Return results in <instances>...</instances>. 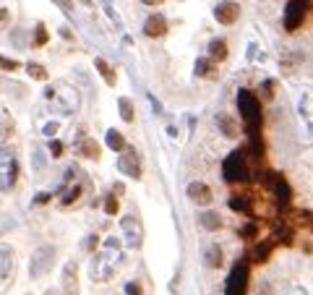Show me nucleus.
<instances>
[{"label": "nucleus", "instance_id": "nucleus-11", "mask_svg": "<svg viewBox=\"0 0 313 295\" xmlns=\"http://www.w3.org/2000/svg\"><path fill=\"white\" fill-rule=\"evenodd\" d=\"M214 123H217L219 133H225L227 139H238V136H240V123L232 115H227V112H219V115L214 118Z\"/></svg>", "mask_w": 313, "mask_h": 295}, {"label": "nucleus", "instance_id": "nucleus-42", "mask_svg": "<svg viewBox=\"0 0 313 295\" xmlns=\"http://www.w3.org/2000/svg\"><path fill=\"white\" fill-rule=\"evenodd\" d=\"M141 3H144V6H160L162 0H141Z\"/></svg>", "mask_w": 313, "mask_h": 295}, {"label": "nucleus", "instance_id": "nucleus-12", "mask_svg": "<svg viewBox=\"0 0 313 295\" xmlns=\"http://www.w3.org/2000/svg\"><path fill=\"white\" fill-rule=\"evenodd\" d=\"M144 34L146 37H165L167 34V21H165V16H149L146 18V24H144Z\"/></svg>", "mask_w": 313, "mask_h": 295}, {"label": "nucleus", "instance_id": "nucleus-14", "mask_svg": "<svg viewBox=\"0 0 313 295\" xmlns=\"http://www.w3.org/2000/svg\"><path fill=\"white\" fill-rule=\"evenodd\" d=\"M198 225H201L204 230L214 233V230H219V228H222V219H219V214H217V212H201V214H198Z\"/></svg>", "mask_w": 313, "mask_h": 295}, {"label": "nucleus", "instance_id": "nucleus-4", "mask_svg": "<svg viewBox=\"0 0 313 295\" xmlns=\"http://www.w3.org/2000/svg\"><path fill=\"white\" fill-rule=\"evenodd\" d=\"M248 290V264H235L230 277H227V285H225V295H245Z\"/></svg>", "mask_w": 313, "mask_h": 295}, {"label": "nucleus", "instance_id": "nucleus-33", "mask_svg": "<svg viewBox=\"0 0 313 295\" xmlns=\"http://www.w3.org/2000/svg\"><path fill=\"white\" fill-rule=\"evenodd\" d=\"M120 245H123V240L113 235V238H107V240H105V251H118Z\"/></svg>", "mask_w": 313, "mask_h": 295}, {"label": "nucleus", "instance_id": "nucleus-2", "mask_svg": "<svg viewBox=\"0 0 313 295\" xmlns=\"http://www.w3.org/2000/svg\"><path fill=\"white\" fill-rule=\"evenodd\" d=\"M53 261H55V248H53V245H39V248H34V254H32V259H29V277H32V280L44 277V275L53 269Z\"/></svg>", "mask_w": 313, "mask_h": 295}, {"label": "nucleus", "instance_id": "nucleus-31", "mask_svg": "<svg viewBox=\"0 0 313 295\" xmlns=\"http://www.w3.org/2000/svg\"><path fill=\"white\" fill-rule=\"evenodd\" d=\"M209 68H212V63H209L206 58H201V60L196 63V76H206V73H209Z\"/></svg>", "mask_w": 313, "mask_h": 295}, {"label": "nucleus", "instance_id": "nucleus-19", "mask_svg": "<svg viewBox=\"0 0 313 295\" xmlns=\"http://www.w3.org/2000/svg\"><path fill=\"white\" fill-rule=\"evenodd\" d=\"M274 191H277V199L282 201V204H287L290 199H293V191H290V183L279 175V178H274Z\"/></svg>", "mask_w": 313, "mask_h": 295}, {"label": "nucleus", "instance_id": "nucleus-7", "mask_svg": "<svg viewBox=\"0 0 313 295\" xmlns=\"http://www.w3.org/2000/svg\"><path fill=\"white\" fill-rule=\"evenodd\" d=\"M125 154H120L118 157V170L123 173V175H128V178H141V165H139V154H136V149H131V146H125L123 149Z\"/></svg>", "mask_w": 313, "mask_h": 295}, {"label": "nucleus", "instance_id": "nucleus-18", "mask_svg": "<svg viewBox=\"0 0 313 295\" xmlns=\"http://www.w3.org/2000/svg\"><path fill=\"white\" fill-rule=\"evenodd\" d=\"M79 154L81 157H89V160H97V157H99V144L94 139H84L79 144Z\"/></svg>", "mask_w": 313, "mask_h": 295}, {"label": "nucleus", "instance_id": "nucleus-1", "mask_svg": "<svg viewBox=\"0 0 313 295\" xmlns=\"http://www.w3.org/2000/svg\"><path fill=\"white\" fill-rule=\"evenodd\" d=\"M238 107L243 112V120H245V131H248V136H258V128H261V100L253 92H248V89H240Z\"/></svg>", "mask_w": 313, "mask_h": 295}, {"label": "nucleus", "instance_id": "nucleus-35", "mask_svg": "<svg viewBox=\"0 0 313 295\" xmlns=\"http://www.w3.org/2000/svg\"><path fill=\"white\" fill-rule=\"evenodd\" d=\"M279 240H282L284 245H290V243H293V230H290V228H284V230L279 233Z\"/></svg>", "mask_w": 313, "mask_h": 295}, {"label": "nucleus", "instance_id": "nucleus-43", "mask_svg": "<svg viewBox=\"0 0 313 295\" xmlns=\"http://www.w3.org/2000/svg\"><path fill=\"white\" fill-rule=\"evenodd\" d=\"M81 3H84V6H92V0H81Z\"/></svg>", "mask_w": 313, "mask_h": 295}, {"label": "nucleus", "instance_id": "nucleus-13", "mask_svg": "<svg viewBox=\"0 0 313 295\" xmlns=\"http://www.w3.org/2000/svg\"><path fill=\"white\" fill-rule=\"evenodd\" d=\"M47 160H50V154L44 152V149H39V146L32 149V173H34L37 178L44 173V167H47Z\"/></svg>", "mask_w": 313, "mask_h": 295}, {"label": "nucleus", "instance_id": "nucleus-32", "mask_svg": "<svg viewBox=\"0 0 313 295\" xmlns=\"http://www.w3.org/2000/svg\"><path fill=\"white\" fill-rule=\"evenodd\" d=\"M47 39H50V37H47V29H44V27L39 24V27H37V37H34V44H39V47H42V44H47Z\"/></svg>", "mask_w": 313, "mask_h": 295}, {"label": "nucleus", "instance_id": "nucleus-9", "mask_svg": "<svg viewBox=\"0 0 313 295\" xmlns=\"http://www.w3.org/2000/svg\"><path fill=\"white\" fill-rule=\"evenodd\" d=\"M214 18L219 21V24H225V27H232L240 18V6L235 3V0H222V3L214 8Z\"/></svg>", "mask_w": 313, "mask_h": 295}, {"label": "nucleus", "instance_id": "nucleus-36", "mask_svg": "<svg viewBox=\"0 0 313 295\" xmlns=\"http://www.w3.org/2000/svg\"><path fill=\"white\" fill-rule=\"evenodd\" d=\"M0 65H3L6 71H16V68H18V63H16V60H6V58H0Z\"/></svg>", "mask_w": 313, "mask_h": 295}, {"label": "nucleus", "instance_id": "nucleus-40", "mask_svg": "<svg viewBox=\"0 0 313 295\" xmlns=\"http://www.w3.org/2000/svg\"><path fill=\"white\" fill-rule=\"evenodd\" d=\"M55 3H58L63 11H71V0H55Z\"/></svg>", "mask_w": 313, "mask_h": 295}, {"label": "nucleus", "instance_id": "nucleus-39", "mask_svg": "<svg viewBox=\"0 0 313 295\" xmlns=\"http://www.w3.org/2000/svg\"><path fill=\"white\" fill-rule=\"evenodd\" d=\"M53 193H37V204H47Z\"/></svg>", "mask_w": 313, "mask_h": 295}, {"label": "nucleus", "instance_id": "nucleus-6", "mask_svg": "<svg viewBox=\"0 0 313 295\" xmlns=\"http://www.w3.org/2000/svg\"><path fill=\"white\" fill-rule=\"evenodd\" d=\"M92 280H97V282H107L110 277L115 275V261L110 259V254H97L94 259H92Z\"/></svg>", "mask_w": 313, "mask_h": 295}, {"label": "nucleus", "instance_id": "nucleus-15", "mask_svg": "<svg viewBox=\"0 0 313 295\" xmlns=\"http://www.w3.org/2000/svg\"><path fill=\"white\" fill-rule=\"evenodd\" d=\"M204 264H206V266H212V269H219V266H222V248H219V243H212V245L206 248V254H204Z\"/></svg>", "mask_w": 313, "mask_h": 295}, {"label": "nucleus", "instance_id": "nucleus-22", "mask_svg": "<svg viewBox=\"0 0 313 295\" xmlns=\"http://www.w3.org/2000/svg\"><path fill=\"white\" fill-rule=\"evenodd\" d=\"M272 251H274V243H258L256 251H253V261L256 264H264L266 259L272 256Z\"/></svg>", "mask_w": 313, "mask_h": 295}, {"label": "nucleus", "instance_id": "nucleus-17", "mask_svg": "<svg viewBox=\"0 0 313 295\" xmlns=\"http://www.w3.org/2000/svg\"><path fill=\"white\" fill-rule=\"evenodd\" d=\"M227 58V42L225 39H212L209 42V60H225Z\"/></svg>", "mask_w": 313, "mask_h": 295}, {"label": "nucleus", "instance_id": "nucleus-26", "mask_svg": "<svg viewBox=\"0 0 313 295\" xmlns=\"http://www.w3.org/2000/svg\"><path fill=\"white\" fill-rule=\"evenodd\" d=\"M256 235H258V225L256 222H248V225L240 228V238H256Z\"/></svg>", "mask_w": 313, "mask_h": 295}, {"label": "nucleus", "instance_id": "nucleus-25", "mask_svg": "<svg viewBox=\"0 0 313 295\" xmlns=\"http://www.w3.org/2000/svg\"><path fill=\"white\" fill-rule=\"evenodd\" d=\"M79 196H81V186H71L68 191H65V196L60 199V204H63V207H68V204H73Z\"/></svg>", "mask_w": 313, "mask_h": 295}, {"label": "nucleus", "instance_id": "nucleus-34", "mask_svg": "<svg viewBox=\"0 0 313 295\" xmlns=\"http://www.w3.org/2000/svg\"><path fill=\"white\" fill-rule=\"evenodd\" d=\"M125 295H141V285L139 282H128L125 285Z\"/></svg>", "mask_w": 313, "mask_h": 295}, {"label": "nucleus", "instance_id": "nucleus-27", "mask_svg": "<svg viewBox=\"0 0 313 295\" xmlns=\"http://www.w3.org/2000/svg\"><path fill=\"white\" fill-rule=\"evenodd\" d=\"M13 160H16V157H13V152H11V149H6V146H0V170H3V167H8Z\"/></svg>", "mask_w": 313, "mask_h": 295}, {"label": "nucleus", "instance_id": "nucleus-41", "mask_svg": "<svg viewBox=\"0 0 313 295\" xmlns=\"http://www.w3.org/2000/svg\"><path fill=\"white\" fill-rule=\"evenodd\" d=\"M86 248H89V251H94V248H97V235H92V240L86 243Z\"/></svg>", "mask_w": 313, "mask_h": 295}, {"label": "nucleus", "instance_id": "nucleus-28", "mask_svg": "<svg viewBox=\"0 0 313 295\" xmlns=\"http://www.w3.org/2000/svg\"><path fill=\"white\" fill-rule=\"evenodd\" d=\"M230 207H232L235 212H251L248 201H245V199H238V196H232V199H230Z\"/></svg>", "mask_w": 313, "mask_h": 295}, {"label": "nucleus", "instance_id": "nucleus-23", "mask_svg": "<svg viewBox=\"0 0 313 295\" xmlns=\"http://www.w3.org/2000/svg\"><path fill=\"white\" fill-rule=\"evenodd\" d=\"M118 107H120V118H123L125 123H133V118H136V115H133V102H131L128 97H120V100H118Z\"/></svg>", "mask_w": 313, "mask_h": 295}, {"label": "nucleus", "instance_id": "nucleus-37", "mask_svg": "<svg viewBox=\"0 0 313 295\" xmlns=\"http://www.w3.org/2000/svg\"><path fill=\"white\" fill-rule=\"evenodd\" d=\"M8 188H11L8 175H6V170H0V191H8Z\"/></svg>", "mask_w": 313, "mask_h": 295}, {"label": "nucleus", "instance_id": "nucleus-3", "mask_svg": "<svg viewBox=\"0 0 313 295\" xmlns=\"http://www.w3.org/2000/svg\"><path fill=\"white\" fill-rule=\"evenodd\" d=\"M222 173H225V180H230V183H240V180L248 178V167H245V160H243V152H232L225 165H222Z\"/></svg>", "mask_w": 313, "mask_h": 295}, {"label": "nucleus", "instance_id": "nucleus-38", "mask_svg": "<svg viewBox=\"0 0 313 295\" xmlns=\"http://www.w3.org/2000/svg\"><path fill=\"white\" fill-rule=\"evenodd\" d=\"M55 133H58V123H47V126H44V136H50V139H53Z\"/></svg>", "mask_w": 313, "mask_h": 295}, {"label": "nucleus", "instance_id": "nucleus-10", "mask_svg": "<svg viewBox=\"0 0 313 295\" xmlns=\"http://www.w3.org/2000/svg\"><path fill=\"white\" fill-rule=\"evenodd\" d=\"M303 16H305V0H290L287 11H284V27H287V32H295L303 24Z\"/></svg>", "mask_w": 313, "mask_h": 295}, {"label": "nucleus", "instance_id": "nucleus-24", "mask_svg": "<svg viewBox=\"0 0 313 295\" xmlns=\"http://www.w3.org/2000/svg\"><path fill=\"white\" fill-rule=\"evenodd\" d=\"M27 71H29V76H32V79H37V81H47V68L39 65V63H29V65H27Z\"/></svg>", "mask_w": 313, "mask_h": 295}, {"label": "nucleus", "instance_id": "nucleus-29", "mask_svg": "<svg viewBox=\"0 0 313 295\" xmlns=\"http://www.w3.org/2000/svg\"><path fill=\"white\" fill-rule=\"evenodd\" d=\"M47 154L53 157V160H58V157H63V141L53 139V141H50V149H47Z\"/></svg>", "mask_w": 313, "mask_h": 295}, {"label": "nucleus", "instance_id": "nucleus-21", "mask_svg": "<svg viewBox=\"0 0 313 295\" xmlns=\"http://www.w3.org/2000/svg\"><path fill=\"white\" fill-rule=\"evenodd\" d=\"M94 65H97V71L102 73V79L107 81V86H115V71H113V68H110L102 58H97V60H94Z\"/></svg>", "mask_w": 313, "mask_h": 295}, {"label": "nucleus", "instance_id": "nucleus-44", "mask_svg": "<svg viewBox=\"0 0 313 295\" xmlns=\"http://www.w3.org/2000/svg\"><path fill=\"white\" fill-rule=\"evenodd\" d=\"M3 136H6V133H3V126H0V139H3Z\"/></svg>", "mask_w": 313, "mask_h": 295}, {"label": "nucleus", "instance_id": "nucleus-30", "mask_svg": "<svg viewBox=\"0 0 313 295\" xmlns=\"http://www.w3.org/2000/svg\"><path fill=\"white\" fill-rule=\"evenodd\" d=\"M118 209H120L118 199H115V196H107V201H105V212H107V214H118Z\"/></svg>", "mask_w": 313, "mask_h": 295}, {"label": "nucleus", "instance_id": "nucleus-5", "mask_svg": "<svg viewBox=\"0 0 313 295\" xmlns=\"http://www.w3.org/2000/svg\"><path fill=\"white\" fill-rule=\"evenodd\" d=\"M120 230H123V243L128 245V248H141V240H144V233H141V225H139V219L133 217V214H125L123 219H120Z\"/></svg>", "mask_w": 313, "mask_h": 295}, {"label": "nucleus", "instance_id": "nucleus-16", "mask_svg": "<svg viewBox=\"0 0 313 295\" xmlns=\"http://www.w3.org/2000/svg\"><path fill=\"white\" fill-rule=\"evenodd\" d=\"M13 266V251L11 245H0V277H8Z\"/></svg>", "mask_w": 313, "mask_h": 295}, {"label": "nucleus", "instance_id": "nucleus-20", "mask_svg": "<svg viewBox=\"0 0 313 295\" xmlns=\"http://www.w3.org/2000/svg\"><path fill=\"white\" fill-rule=\"evenodd\" d=\"M107 146L113 149V152H123L128 144H125V139H123V133L113 128V131H107Z\"/></svg>", "mask_w": 313, "mask_h": 295}, {"label": "nucleus", "instance_id": "nucleus-8", "mask_svg": "<svg viewBox=\"0 0 313 295\" xmlns=\"http://www.w3.org/2000/svg\"><path fill=\"white\" fill-rule=\"evenodd\" d=\"M186 196H188L193 204H198V207H209V204L214 201V193H212V188L204 183V180H193V183H188Z\"/></svg>", "mask_w": 313, "mask_h": 295}]
</instances>
